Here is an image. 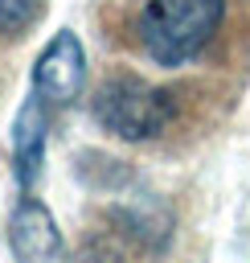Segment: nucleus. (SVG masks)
Wrapping results in <instances>:
<instances>
[{"instance_id": "3", "label": "nucleus", "mask_w": 250, "mask_h": 263, "mask_svg": "<svg viewBox=\"0 0 250 263\" xmlns=\"http://www.w3.org/2000/svg\"><path fill=\"white\" fill-rule=\"evenodd\" d=\"M82 82H86L82 41L70 29H61V33H53V41L33 62V95H41L49 107H66L82 90Z\"/></svg>"}, {"instance_id": "2", "label": "nucleus", "mask_w": 250, "mask_h": 263, "mask_svg": "<svg viewBox=\"0 0 250 263\" xmlns=\"http://www.w3.org/2000/svg\"><path fill=\"white\" fill-rule=\"evenodd\" d=\"M90 111H94L98 127H107L111 136L139 144V140H156V136L168 127L176 103H172L168 90H160V86H152V82H143V78L115 74V78H107V82L94 90Z\"/></svg>"}, {"instance_id": "6", "label": "nucleus", "mask_w": 250, "mask_h": 263, "mask_svg": "<svg viewBox=\"0 0 250 263\" xmlns=\"http://www.w3.org/2000/svg\"><path fill=\"white\" fill-rule=\"evenodd\" d=\"M45 12V0H0V33L25 37Z\"/></svg>"}, {"instance_id": "4", "label": "nucleus", "mask_w": 250, "mask_h": 263, "mask_svg": "<svg viewBox=\"0 0 250 263\" xmlns=\"http://www.w3.org/2000/svg\"><path fill=\"white\" fill-rule=\"evenodd\" d=\"M8 238H12V255H16L20 263H61L57 222H53V214H49L37 197H20V201H16Z\"/></svg>"}, {"instance_id": "5", "label": "nucleus", "mask_w": 250, "mask_h": 263, "mask_svg": "<svg viewBox=\"0 0 250 263\" xmlns=\"http://www.w3.org/2000/svg\"><path fill=\"white\" fill-rule=\"evenodd\" d=\"M45 132H49V103L41 95H29L12 119V173L20 189H33L45 164Z\"/></svg>"}, {"instance_id": "1", "label": "nucleus", "mask_w": 250, "mask_h": 263, "mask_svg": "<svg viewBox=\"0 0 250 263\" xmlns=\"http://www.w3.org/2000/svg\"><path fill=\"white\" fill-rule=\"evenodd\" d=\"M225 16V0H148L139 41L156 66H184L205 49Z\"/></svg>"}]
</instances>
